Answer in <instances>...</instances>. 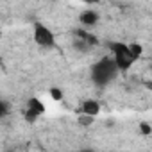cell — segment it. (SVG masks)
Returning <instances> with one entry per match:
<instances>
[{"mask_svg": "<svg viewBox=\"0 0 152 152\" xmlns=\"http://www.w3.org/2000/svg\"><path fill=\"white\" fill-rule=\"evenodd\" d=\"M120 73L118 66L115 64L113 57H102L97 63L91 64L90 68V75H91V81L97 86H107L109 83H113L116 79V75Z\"/></svg>", "mask_w": 152, "mask_h": 152, "instance_id": "cell-1", "label": "cell"}, {"mask_svg": "<svg viewBox=\"0 0 152 152\" xmlns=\"http://www.w3.org/2000/svg\"><path fill=\"white\" fill-rule=\"evenodd\" d=\"M111 57H113V61L120 72H127L138 61L136 54L131 48V43H122V41L111 43Z\"/></svg>", "mask_w": 152, "mask_h": 152, "instance_id": "cell-2", "label": "cell"}, {"mask_svg": "<svg viewBox=\"0 0 152 152\" xmlns=\"http://www.w3.org/2000/svg\"><path fill=\"white\" fill-rule=\"evenodd\" d=\"M32 39L43 50H50V48L56 47V34L43 22H34V25H32Z\"/></svg>", "mask_w": 152, "mask_h": 152, "instance_id": "cell-3", "label": "cell"}, {"mask_svg": "<svg viewBox=\"0 0 152 152\" xmlns=\"http://www.w3.org/2000/svg\"><path fill=\"white\" fill-rule=\"evenodd\" d=\"M43 113H45V104H43L39 99H36V97L29 99V102H27V109H25V120L32 124V122H36Z\"/></svg>", "mask_w": 152, "mask_h": 152, "instance_id": "cell-4", "label": "cell"}, {"mask_svg": "<svg viewBox=\"0 0 152 152\" xmlns=\"http://www.w3.org/2000/svg\"><path fill=\"white\" fill-rule=\"evenodd\" d=\"M100 113V104L95 100V99H86L81 106V115H86V116H91L95 118L97 115Z\"/></svg>", "mask_w": 152, "mask_h": 152, "instance_id": "cell-5", "label": "cell"}, {"mask_svg": "<svg viewBox=\"0 0 152 152\" xmlns=\"http://www.w3.org/2000/svg\"><path fill=\"white\" fill-rule=\"evenodd\" d=\"M79 22L86 27H93V25L99 23V13L93 11V9H86L79 15Z\"/></svg>", "mask_w": 152, "mask_h": 152, "instance_id": "cell-6", "label": "cell"}, {"mask_svg": "<svg viewBox=\"0 0 152 152\" xmlns=\"http://www.w3.org/2000/svg\"><path fill=\"white\" fill-rule=\"evenodd\" d=\"M50 97H52L54 100H61V99H63V91H61L59 88H52V90H50Z\"/></svg>", "mask_w": 152, "mask_h": 152, "instance_id": "cell-7", "label": "cell"}, {"mask_svg": "<svg viewBox=\"0 0 152 152\" xmlns=\"http://www.w3.org/2000/svg\"><path fill=\"white\" fill-rule=\"evenodd\" d=\"M140 132H141V134H152V127H150L148 124L141 122V124H140Z\"/></svg>", "mask_w": 152, "mask_h": 152, "instance_id": "cell-8", "label": "cell"}, {"mask_svg": "<svg viewBox=\"0 0 152 152\" xmlns=\"http://www.w3.org/2000/svg\"><path fill=\"white\" fill-rule=\"evenodd\" d=\"M79 122H81L83 125H90V124L93 122V118H91V116H86V115H81V116H79Z\"/></svg>", "mask_w": 152, "mask_h": 152, "instance_id": "cell-9", "label": "cell"}, {"mask_svg": "<svg viewBox=\"0 0 152 152\" xmlns=\"http://www.w3.org/2000/svg\"><path fill=\"white\" fill-rule=\"evenodd\" d=\"M79 152H95V150H93V148H90V147H84V148H81Z\"/></svg>", "mask_w": 152, "mask_h": 152, "instance_id": "cell-10", "label": "cell"}]
</instances>
